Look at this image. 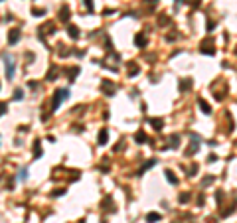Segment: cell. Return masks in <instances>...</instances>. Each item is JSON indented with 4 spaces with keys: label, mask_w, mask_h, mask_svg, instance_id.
<instances>
[{
    "label": "cell",
    "mask_w": 237,
    "mask_h": 223,
    "mask_svg": "<svg viewBox=\"0 0 237 223\" xmlns=\"http://www.w3.org/2000/svg\"><path fill=\"white\" fill-rule=\"evenodd\" d=\"M67 95H69V91H67V89H57L56 93H54V99H52V109L56 111L57 107L61 105V101L65 99Z\"/></svg>",
    "instance_id": "6da1fadb"
},
{
    "label": "cell",
    "mask_w": 237,
    "mask_h": 223,
    "mask_svg": "<svg viewBox=\"0 0 237 223\" xmlns=\"http://www.w3.org/2000/svg\"><path fill=\"white\" fill-rule=\"evenodd\" d=\"M2 59H4V65H6V79L14 77V63H12V57L8 54H2Z\"/></svg>",
    "instance_id": "7a4b0ae2"
},
{
    "label": "cell",
    "mask_w": 237,
    "mask_h": 223,
    "mask_svg": "<svg viewBox=\"0 0 237 223\" xmlns=\"http://www.w3.org/2000/svg\"><path fill=\"white\" fill-rule=\"evenodd\" d=\"M202 54H205V56H214L215 54V47L212 45V38H207V40L202 42Z\"/></svg>",
    "instance_id": "3957f363"
},
{
    "label": "cell",
    "mask_w": 237,
    "mask_h": 223,
    "mask_svg": "<svg viewBox=\"0 0 237 223\" xmlns=\"http://www.w3.org/2000/svg\"><path fill=\"white\" fill-rule=\"evenodd\" d=\"M101 91L105 93V95H109V97H113L115 95V85L109 81V79H103V83H101Z\"/></svg>",
    "instance_id": "277c9868"
},
{
    "label": "cell",
    "mask_w": 237,
    "mask_h": 223,
    "mask_svg": "<svg viewBox=\"0 0 237 223\" xmlns=\"http://www.w3.org/2000/svg\"><path fill=\"white\" fill-rule=\"evenodd\" d=\"M190 138H192V146L186 150V154H188V156H192L194 152L198 150V146H200V136H196V134H190Z\"/></svg>",
    "instance_id": "5b68a950"
},
{
    "label": "cell",
    "mask_w": 237,
    "mask_h": 223,
    "mask_svg": "<svg viewBox=\"0 0 237 223\" xmlns=\"http://www.w3.org/2000/svg\"><path fill=\"white\" fill-rule=\"evenodd\" d=\"M18 42H20V30H12L8 34V44L14 45V44H18Z\"/></svg>",
    "instance_id": "8992f818"
},
{
    "label": "cell",
    "mask_w": 237,
    "mask_h": 223,
    "mask_svg": "<svg viewBox=\"0 0 237 223\" xmlns=\"http://www.w3.org/2000/svg\"><path fill=\"white\" fill-rule=\"evenodd\" d=\"M192 85H194V83H192V79H190V77L182 79V81H180V91H190V89H192Z\"/></svg>",
    "instance_id": "52a82bcc"
},
{
    "label": "cell",
    "mask_w": 237,
    "mask_h": 223,
    "mask_svg": "<svg viewBox=\"0 0 237 223\" xmlns=\"http://www.w3.org/2000/svg\"><path fill=\"white\" fill-rule=\"evenodd\" d=\"M154 164H156V160H154V158H150V160H148V162H144V164H142V168H140V170H138V176H142V174H144V172H146L148 168H152V166H154Z\"/></svg>",
    "instance_id": "ba28073f"
},
{
    "label": "cell",
    "mask_w": 237,
    "mask_h": 223,
    "mask_svg": "<svg viewBox=\"0 0 237 223\" xmlns=\"http://www.w3.org/2000/svg\"><path fill=\"white\" fill-rule=\"evenodd\" d=\"M135 44L138 45V47H144V45H146V36H144V34H136L135 36Z\"/></svg>",
    "instance_id": "9c48e42d"
},
{
    "label": "cell",
    "mask_w": 237,
    "mask_h": 223,
    "mask_svg": "<svg viewBox=\"0 0 237 223\" xmlns=\"http://www.w3.org/2000/svg\"><path fill=\"white\" fill-rule=\"evenodd\" d=\"M97 140H99V144H107V140H109V130H107V128H103L101 132H99V138H97Z\"/></svg>",
    "instance_id": "30bf717a"
},
{
    "label": "cell",
    "mask_w": 237,
    "mask_h": 223,
    "mask_svg": "<svg viewBox=\"0 0 237 223\" xmlns=\"http://www.w3.org/2000/svg\"><path fill=\"white\" fill-rule=\"evenodd\" d=\"M59 20H61V22H67L69 20V8L67 6H61V10H59Z\"/></svg>",
    "instance_id": "8fae6325"
},
{
    "label": "cell",
    "mask_w": 237,
    "mask_h": 223,
    "mask_svg": "<svg viewBox=\"0 0 237 223\" xmlns=\"http://www.w3.org/2000/svg\"><path fill=\"white\" fill-rule=\"evenodd\" d=\"M67 36L71 38V40H77L79 38V30L75 28V26H67Z\"/></svg>",
    "instance_id": "7c38bea8"
},
{
    "label": "cell",
    "mask_w": 237,
    "mask_h": 223,
    "mask_svg": "<svg viewBox=\"0 0 237 223\" xmlns=\"http://www.w3.org/2000/svg\"><path fill=\"white\" fill-rule=\"evenodd\" d=\"M164 176L168 178V182L172 184V186H176V184H178V178L174 176V172H172V170H166V174H164Z\"/></svg>",
    "instance_id": "4fadbf2b"
},
{
    "label": "cell",
    "mask_w": 237,
    "mask_h": 223,
    "mask_svg": "<svg viewBox=\"0 0 237 223\" xmlns=\"http://www.w3.org/2000/svg\"><path fill=\"white\" fill-rule=\"evenodd\" d=\"M148 123L154 126V130H162V119H148Z\"/></svg>",
    "instance_id": "5bb4252c"
},
{
    "label": "cell",
    "mask_w": 237,
    "mask_h": 223,
    "mask_svg": "<svg viewBox=\"0 0 237 223\" xmlns=\"http://www.w3.org/2000/svg\"><path fill=\"white\" fill-rule=\"evenodd\" d=\"M198 105H200V109H202V111L205 113V115H210V113H212V109H210V105H207V103H205L203 99H198Z\"/></svg>",
    "instance_id": "9a60e30c"
},
{
    "label": "cell",
    "mask_w": 237,
    "mask_h": 223,
    "mask_svg": "<svg viewBox=\"0 0 237 223\" xmlns=\"http://www.w3.org/2000/svg\"><path fill=\"white\" fill-rule=\"evenodd\" d=\"M42 154H44V152H42V146H40V140H36V142H34V158L38 160V158L42 156Z\"/></svg>",
    "instance_id": "2e32d148"
},
{
    "label": "cell",
    "mask_w": 237,
    "mask_h": 223,
    "mask_svg": "<svg viewBox=\"0 0 237 223\" xmlns=\"http://www.w3.org/2000/svg\"><path fill=\"white\" fill-rule=\"evenodd\" d=\"M128 65H131V69H128V75H131V77H133V75H138V73H140V67H136L135 63H128Z\"/></svg>",
    "instance_id": "e0dca14e"
},
{
    "label": "cell",
    "mask_w": 237,
    "mask_h": 223,
    "mask_svg": "<svg viewBox=\"0 0 237 223\" xmlns=\"http://www.w3.org/2000/svg\"><path fill=\"white\" fill-rule=\"evenodd\" d=\"M136 142H138V144H142V142H146V134L142 132V130H138V132H136Z\"/></svg>",
    "instance_id": "ac0fdd59"
},
{
    "label": "cell",
    "mask_w": 237,
    "mask_h": 223,
    "mask_svg": "<svg viewBox=\"0 0 237 223\" xmlns=\"http://www.w3.org/2000/svg\"><path fill=\"white\" fill-rule=\"evenodd\" d=\"M170 142H172V148H178V142H180V136H178V134H172V136H170Z\"/></svg>",
    "instance_id": "d6986e66"
},
{
    "label": "cell",
    "mask_w": 237,
    "mask_h": 223,
    "mask_svg": "<svg viewBox=\"0 0 237 223\" xmlns=\"http://www.w3.org/2000/svg\"><path fill=\"white\" fill-rule=\"evenodd\" d=\"M54 77H57V69H56V67H52V69L47 71V77H45V79H47V81H52Z\"/></svg>",
    "instance_id": "ffe728a7"
},
{
    "label": "cell",
    "mask_w": 237,
    "mask_h": 223,
    "mask_svg": "<svg viewBox=\"0 0 237 223\" xmlns=\"http://www.w3.org/2000/svg\"><path fill=\"white\" fill-rule=\"evenodd\" d=\"M146 221L150 223V221H160V215L158 213H148L146 215Z\"/></svg>",
    "instance_id": "44dd1931"
},
{
    "label": "cell",
    "mask_w": 237,
    "mask_h": 223,
    "mask_svg": "<svg viewBox=\"0 0 237 223\" xmlns=\"http://www.w3.org/2000/svg\"><path fill=\"white\" fill-rule=\"evenodd\" d=\"M178 200H180V203H186V201H190V193H188V191H186V193H180V198H178Z\"/></svg>",
    "instance_id": "7402d4cb"
},
{
    "label": "cell",
    "mask_w": 237,
    "mask_h": 223,
    "mask_svg": "<svg viewBox=\"0 0 237 223\" xmlns=\"http://www.w3.org/2000/svg\"><path fill=\"white\" fill-rule=\"evenodd\" d=\"M22 95H24V91L20 89V87H18V89L14 91V99H16V101H20V99H22Z\"/></svg>",
    "instance_id": "603a6c76"
},
{
    "label": "cell",
    "mask_w": 237,
    "mask_h": 223,
    "mask_svg": "<svg viewBox=\"0 0 237 223\" xmlns=\"http://www.w3.org/2000/svg\"><path fill=\"white\" fill-rule=\"evenodd\" d=\"M18 178H20V180H26V178H28V170H26V168H22V170H20Z\"/></svg>",
    "instance_id": "cb8c5ba5"
},
{
    "label": "cell",
    "mask_w": 237,
    "mask_h": 223,
    "mask_svg": "<svg viewBox=\"0 0 237 223\" xmlns=\"http://www.w3.org/2000/svg\"><path fill=\"white\" fill-rule=\"evenodd\" d=\"M32 14H34V16H44L45 12H44V10H38V8H34V10H32Z\"/></svg>",
    "instance_id": "d4e9b609"
},
{
    "label": "cell",
    "mask_w": 237,
    "mask_h": 223,
    "mask_svg": "<svg viewBox=\"0 0 237 223\" xmlns=\"http://www.w3.org/2000/svg\"><path fill=\"white\" fill-rule=\"evenodd\" d=\"M85 6H87L89 12H93V2H91V0H85Z\"/></svg>",
    "instance_id": "484cf974"
},
{
    "label": "cell",
    "mask_w": 237,
    "mask_h": 223,
    "mask_svg": "<svg viewBox=\"0 0 237 223\" xmlns=\"http://www.w3.org/2000/svg\"><path fill=\"white\" fill-rule=\"evenodd\" d=\"M215 28V22H212V20H210V22H207V30H210V32H212V30H214Z\"/></svg>",
    "instance_id": "4316f807"
},
{
    "label": "cell",
    "mask_w": 237,
    "mask_h": 223,
    "mask_svg": "<svg viewBox=\"0 0 237 223\" xmlns=\"http://www.w3.org/2000/svg\"><path fill=\"white\" fill-rule=\"evenodd\" d=\"M215 160H217V156H215V154H212V156H207V162H215Z\"/></svg>",
    "instance_id": "83f0119b"
},
{
    "label": "cell",
    "mask_w": 237,
    "mask_h": 223,
    "mask_svg": "<svg viewBox=\"0 0 237 223\" xmlns=\"http://www.w3.org/2000/svg\"><path fill=\"white\" fill-rule=\"evenodd\" d=\"M63 191H65V190H56V191H54V196H63Z\"/></svg>",
    "instance_id": "f1b7e54d"
}]
</instances>
